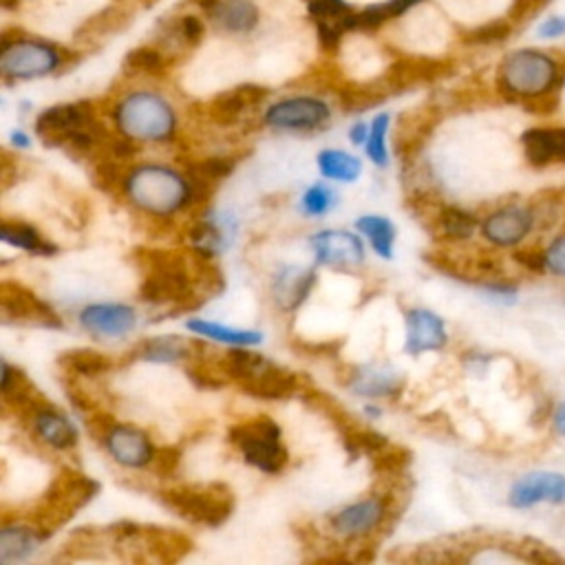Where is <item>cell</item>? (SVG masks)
Masks as SVG:
<instances>
[{"label": "cell", "instance_id": "1", "mask_svg": "<svg viewBox=\"0 0 565 565\" xmlns=\"http://www.w3.org/2000/svg\"><path fill=\"white\" fill-rule=\"evenodd\" d=\"M132 258L143 267V278L139 285V296L148 305H174L168 313L185 311L196 307V300H203L199 294L190 254L177 249H157V247H137Z\"/></svg>", "mask_w": 565, "mask_h": 565}, {"label": "cell", "instance_id": "39", "mask_svg": "<svg viewBox=\"0 0 565 565\" xmlns=\"http://www.w3.org/2000/svg\"><path fill=\"white\" fill-rule=\"evenodd\" d=\"M411 463V450L397 444H384L371 455V468L377 475H399Z\"/></svg>", "mask_w": 565, "mask_h": 565}, {"label": "cell", "instance_id": "14", "mask_svg": "<svg viewBox=\"0 0 565 565\" xmlns=\"http://www.w3.org/2000/svg\"><path fill=\"white\" fill-rule=\"evenodd\" d=\"M309 245L316 254V260L327 267H355L364 260V247L362 241L342 230H324L309 238Z\"/></svg>", "mask_w": 565, "mask_h": 565}, {"label": "cell", "instance_id": "18", "mask_svg": "<svg viewBox=\"0 0 565 565\" xmlns=\"http://www.w3.org/2000/svg\"><path fill=\"white\" fill-rule=\"evenodd\" d=\"M446 344V327L444 320L422 307L406 311V342L404 349L411 355H419L426 351H439Z\"/></svg>", "mask_w": 565, "mask_h": 565}, {"label": "cell", "instance_id": "38", "mask_svg": "<svg viewBox=\"0 0 565 565\" xmlns=\"http://www.w3.org/2000/svg\"><path fill=\"white\" fill-rule=\"evenodd\" d=\"M340 435H342L344 448H347V452H349L351 457H358V455H362V452L373 455V452L380 450L384 444H388V439H386L382 433H377V430H373V428H366V426H360V422H358L355 426L347 428V430L340 433Z\"/></svg>", "mask_w": 565, "mask_h": 565}, {"label": "cell", "instance_id": "27", "mask_svg": "<svg viewBox=\"0 0 565 565\" xmlns=\"http://www.w3.org/2000/svg\"><path fill=\"white\" fill-rule=\"evenodd\" d=\"M40 541H44V534L38 527L4 525L0 532V563L9 565L15 561H24L38 550Z\"/></svg>", "mask_w": 565, "mask_h": 565}, {"label": "cell", "instance_id": "19", "mask_svg": "<svg viewBox=\"0 0 565 565\" xmlns=\"http://www.w3.org/2000/svg\"><path fill=\"white\" fill-rule=\"evenodd\" d=\"M316 285V271L298 265H282L271 278V298L278 309H298Z\"/></svg>", "mask_w": 565, "mask_h": 565}, {"label": "cell", "instance_id": "50", "mask_svg": "<svg viewBox=\"0 0 565 565\" xmlns=\"http://www.w3.org/2000/svg\"><path fill=\"white\" fill-rule=\"evenodd\" d=\"M547 269H552L558 276H565V234L556 236L552 245L545 249Z\"/></svg>", "mask_w": 565, "mask_h": 565}, {"label": "cell", "instance_id": "59", "mask_svg": "<svg viewBox=\"0 0 565 565\" xmlns=\"http://www.w3.org/2000/svg\"><path fill=\"white\" fill-rule=\"evenodd\" d=\"M349 137H351V141L353 143H364L366 141V137H369V126L366 124H355L351 130H349Z\"/></svg>", "mask_w": 565, "mask_h": 565}, {"label": "cell", "instance_id": "46", "mask_svg": "<svg viewBox=\"0 0 565 565\" xmlns=\"http://www.w3.org/2000/svg\"><path fill=\"white\" fill-rule=\"evenodd\" d=\"M150 463H152L154 475H159L163 479H170L179 470L181 450L177 446H159V448H154V457H152Z\"/></svg>", "mask_w": 565, "mask_h": 565}, {"label": "cell", "instance_id": "23", "mask_svg": "<svg viewBox=\"0 0 565 565\" xmlns=\"http://www.w3.org/2000/svg\"><path fill=\"white\" fill-rule=\"evenodd\" d=\"M137 539L146 552L159 563H177L190 554L192 541L170 527H137Z\"/></svg>", "mask_w": 565, "mask_h": 565}, {"label": "cell", "instance_id": "55", "mask_svg": "<svg viewBox=\"0 0 565 565\" xmlns=\"http://www.w3.org/2000/svg\"><path fill=\"white\" fill-rule=\"evenodd\" d=\"M179 33H181V38H183L188 44H196V42L201 40V35H203V24H201L199 18L185 15V18H181V22H179Z\"/></svg>", "mask_w": 565, "mask_h": 565}, {"label": "cell", "instance_id": "10", "mask_svg": "<svg viewBox=\"0 0 565 565\" xmlns=\"http://www.w3.org/2000/svg\"><path fill=\"white\" fill-rule=\"evenodd\" d=\"M62 57L57 49L42 42H4L0 55V71L4 77L13 79H31L46 75L60 66Z\"/></svg>", "mask_w": 565, "mask_h": 565}, {"label": "cell", "instance_id": "58", "mask_svg": "<svg viewBox=\"0 0 565 565\" xmlns=\"http://www.w3.org/2000/svg\"><path fill=\"white\" fill-rule=\"evenodd\" d=\"M66 395H68V399H71L77 408H82V411H90V408H93V402L88 399V395H86L79 386H75V384H68V386H66Z\"/></svg>", "mask_w": 565, "mask_h": 565}, {"label": "cell", "instance_id": "51", "mask_svg": "<svg viewBox=\"0 0 565 565\" xmlns=\"http://www.w3.org/2000/svg\"><path fill=\"white\" fill-rule=\"evenodd\" d=\"M316 29H318V38H320V44H322L324 49H335V46L340 44V38H342V33H344V29H342L340 20H335V22L318 20Z\"/></svg>", "mask_w": 565, "mask_h": 565}, {"label": "cell", "instance_id": "49", "mask_svg": "<svg viewBox=\"0 0 565 565\" xmlns=\"http://www.w3.org/2000/svg\"><path fill=\"white\" fill-rule=\"evenodd\" d=\"M377 102H382V95L375 90H362V88L342 90V104L349 110H364Z\"/></svg>", "mask_w": 565, "mask_h": 565}, {"label": "cell", "instance_id": "30", "mask_svg": "<svg viewBox=\"0 0 565 565\" xmlns=\"http://www.w3.org/2000/svg\"><path fill=\"white\" fill-rule=\"evenodd\" d=\"M188 331L203 335V338H212L225 344H238V347H249V344H260L263 342V333L254 331V329H236V327H225L218 322H210V320H201V318H192L185 322Z\"/></svg>", "mask_w": 565, "mask_h": 565}, {"label": "cell", "instance_id": "34", "mask_svg": "<svg viewBox=\"0 0 565 565\" xmlns=\"http://www.w3.org/2000/svg\"><path fill=\"white\" fill-rule=\"evenodd\" d=\"M433 225L439 230L441 236L450 241H463L477 230V218L459 207H437Z\"/></svg>", "mask_w": 565, "mask_h": 565}, {"label": "cell", "instance_id": "52", "mask_svg": "<svg viewBox=\"0 0 565 565\" xmlns=\"http://www.w3.org/2000/svg\"><path fill=\"white\" fill-rule=\"evenodd\" d=\"M514 258H516V263H521L523 267H527V269H532V271H543V269H547L545 252L536 249L534 245L521 247L519 252H514Z\"/></svg>", "mask_w": 565, "mask_h": 565}, {"label": "cell", "instance_id": "20", "mask_svg": "<svg viewBox=\"0 0 565 565\" xmlns=\"http://www.w3.org/2000/svg\"><path fill=\"white\" fill-rule=\"evenodd\" d=\"M386 514V501L382 497H366L355 501L331 516V527L344 536H360L375 530Z\"/></svg>", "mask_w": 565, "mask_h": 565}, {"label": "cell", "instance_id": "17", "mask_svg": "<svg viewBox=\"0 0 565 565\" xmlns=\"http://www.w3.org/2000/svg\"><path fill=\"white\" fill-rule=\"evenodd\" d=\"M532 225H534V214L527 207L508 205L492 212L483 221L481 232L492 245L510 247L521 243V238L532 230Z\"/></svg>", "mask_w": 565, "mask_h": 565}, {"label": "cell", "instance_id": "15", "mask_svg": "<svg viewBox=\"0 0 565 565\" xmlns=\"http://www.w3.org/2000/svg\"><path fill=\"white\" fill-rule=\"evenodd\" d=\"M79 322L95 338H119L135 329L137 313L121 302H97L82 309Z\"/></svg>", "mask_w": 565, "mask_h": 565}, {"label": "cell", "instance_id": "8", "mask_svg": "<svg viewBox=\"0 0 565 565\" xmlns=\"http://www.w3.org/2000/svg\"><path fill=\"white\" fill-rule=\"evenodd\" d=\"M115 124L121 135L135 141H166L174 135L177 117L163 97L154 93H132L115 108Z\"/></svg>", "mask_w": 565, "mask_h": 565}, {"label": "cell", "instance_id": "53", "mask_svg": "<svg viewBox=\"0 0 565 565\" xmlns=\"http://www.w3.org/2000/svg\"><path fill=\"white\" fill-rule=\"evenodd\" d=\"M117 422L108 415V413H104V411H93L90 413V417H88V433L95 437V439H106L108 437V433L113 430V426H115Z\"/></svg>", "mask_w": 565, "mask_h": 565}, {"label": "cell", "instance_id": "42", "mask_svg": "<svg viewBox=\"0 0 565 565\" xmlns=\"http://www.w3.org/2000/svg\"><path fill=\"white\" fill-rule=\"evenodd\" d=\"M386 130H388V115L380 113L373 117L371 126H369V137L364 141V150L366 157L375 163V166H386Z\"/></svg>", "mask_w": 565, "mask_h": 565}, {"label": "cell", "instance_id": "5", "mask_svg": "<svg viewBox=\"0 0 565 565\" xmlns=\"http://www.w3.org/2000/svg\"><path fill=\"white\" fill-rule=\"evenodd\" d=\"M97 492L99 483L95 479L73 468H62L33 510V525L44 534V539L51 536L57 527L71 521L77 510H82Z\"/></svg>", "mask_w": 565, "mask_h": 565}, {"label": "cell", "instance_id": "21", "mask_svg": "<svg viewBox=\"0 0 565 565\" xmlns=\"http://www.w3.org/2000/svg\"><path fill=\"white\" fill-rule=\"evenodd\" d=\"M521 146L532 166L565 163V126L530 128L521 135Z\"/></svg>", "mask_w": 565, "mask_h": 565}, {"label": "cell", "instance_id": "37", "mask_svg": "<svg viewBox=\"0 0 565 565\" xmlns=\"http://www.w3.org/2000/svg\"><path fill=\"white\" fill-rule=\"evenodd\" d=\"M236 161V157H203L185 166V177L216 185L234 170Z\"/></svg>", "mask_w": 565, "mask_h": 565}, {"label": "cell", "instance_id": "43", "mask_svg": "<svg viewBox=\"0 0 565 565\" xmlns=\"http://www.w3.org/2000/svg\"><path fill=\"white\" fill-rule=\"evenodd\" d=\"M510 33H512V20H492L488 24L475 26L466 35V42L468 44H497V42L508 40Z\"/></svg>", "mask_w": 565, "mask_h": 565}, {"label": "cell", "instance_id": "13", "mask_svg": "<svg viewBox=\"0 0 565 565\" xmlns=\"http://www.w3.org/2000/svg\"><path fill=\"white\" fill-rule=\"evenodd\" d=\"M510 505L530 508L536 503H565V475L552 470L527 472L514 481L508 494Z\"/></svg>", "mask_w": 565, "mask_h": 565}, {"label": "cell", "instance_id": "61", "mask_svg": "<svg viewBox=\"0 0 565 565\" xmlns=\"http://www.w3.org/2000/svg\"><path fill=\"white\" fill-rule=\"evenodd\" d=\"M11 139H13V143H15V146H20V148H26V146H29V137H26L24 132L13 130V132H11Z\"/></svg>", "mask_w": 565, "mask_h": 565}, {"label": "cell", "instance_id": "54", "mask_svg": "<svg viewBox=\"0 0 565 565\" xmlns=\"http://www.w3.org/2000/svg\"><path fill=\"white\" fill-rule=\"evenodd\" d=\"M294 344L300 351L309 353V355H333L342 347V340H327V342H305V340H298Z\"/></svg>", "mask_w": 565, "mask_h": 565}, {"label": "cell", "instance_id": "11", "mask_svg": "<svg viewBox=\"0 0 565 565\" xmlns=\"http://www.w3.org/2000/svg\"><path fill=\"white\" fill-rule=\"evenodd\" d=\"M0 309L7 322H22V324H38V327H53L60 329L62 320L38 294L15 280H2L0 285Z\"/></svg>", "mask_w": 565, "mask_h": 565}, {"label": "cell", "instance_id": "25", "mask_svg": "<svg viewBox=\"0 0 565 565\" xmlns=\"http://www.w3.org/2000/svg\"><path fill=\"white\" fill-rule=\"evenodd\" d=\"M351 391L369 397H386L402 391L404 380L386 366H358L351 371Z\"/></svg>", "mask_w": 565, "mask_h": 565}, {"label": "cell", "instance_id": "16", "mask_svg": "<svg viewBox=\"0 0 565 565\" xmlns=\"http://www.w3.org/2000/svg\"><path fill=\"white\" fill-rule=\"evenodd\" d=\"M104 444L110 457L128 468H143L154 457V446L150 437L130 424H115Z\"/></svg>", "mask_w": 565, "mask_h": 565}, {"label": "cell", "instance_id": "56", "mask_svg": "<svg viewBox=\"0 0 565 565\" xmlns=\"http://www.w3.org/2000/svg\"><path fill=\"white\" fill-rule=\"evenodd\" d=\"M545 2H550V0H512L510 18L512 20H525V18L534 15Z\"/></svg>", "mask_w": 565, "mask_h": 565}, {"label": "cell", "instance_id": "28", "mask_svg": "<svg viewBox=\"0 0 565 565\" xmlns=\"http://www.w3.org/2000/svg\"><path fill=\"white\" fill-rule=\"evenodd\" d=\"M435 126V119L426 117L424 113H411V115H404L399 126H397V132H395V152L399 159H411L419 152L422 143L426 141V137L430 135Z\"/></svg>", "mask_w": 565, "mask_h": 565}, {"label": "cell", "instance_id": "57", "mask_svg": "<svg viewBox=\"0 0 565 565\" xmlns=\"http://www.w3.org/2000/svg\"><path fill=\"white\" fill-rule=\"evenodd\" d=\"M417 2L422 0H384V2H377L384 18L391 20V18H397V15H404L408 9H413Z\"/></svg>", "mask_w": 565, "mask_h": 565}, {"label": "cell", "instance_id": "24", "mask_svg": "<svg viewBox=\"0 0 565 565\" xmlns=\"http://www.w3.org/2000/svg\"><path fill=\"white\" fill-rule=\"evenodd\" d=\"M201 7L227 33H245L258 24V9L252 0H201Z\"/></svg>", "mask_w": 565, "mask_h": 565}, {"label": "cell", "instance_id": "4", "mask_svg": "<svg viewBox=\"0 0 565 565\" xmlns=\"http://www.w3.org/2000/svg\"><path fill=\"white\" fill-rule=\"evenodd\" d=\"M221 364L232 382L260 399H287L300 388L298 377L289 369L249 349H230L221 358Z\"/></svg>", "mask_w": 565, "mask_h": 565}, {"label": "cell", "instance_id": "41", "mask_svg": "<svg viewBox=\"0 0 565 565\" xmlns=\"http://www.w3.org/2000/svg\"><path fill=\"white\" fill-rule=\"evenodd\" d=\"M190 241H192L194 249H199V252H203L207 256H214V254H218L225 247L227 236L221 230V225H216L212 221H201V223L192 225Z\"/></svg>", "mask_w": 565, "mask_h": 565}, {"label": "cell", "instance_id": "45", "mask_svg": "<svg viewBox=\"0 0 565 565\" xmlns=\"http://www.w3.org/2000/svg\"><path fill=\"white\" fill-rule=\"evenodd\" d=\"M126 66L132 71H141V73H159V71H163V57L154 49L139 46L126 55Z\"/></svg>", "mask_w": 565, "mask_h": 565}, {"label": "cell", "instance_id": "47", "mask_svg": "<svg viewBox=\"0 0 565 565\" xmlns=\"http://www.w3.org/2000/svg\"><path fill=\"white\" fill-rule=\"evenodd\" d=\"M536 38L545 42H556L565 38V13H550L536 26Z\"/></svg>", "mask_w": 565, "mask_h": 565}, {"label": "cell", "instance_id": "26", "mask_svg": "<svg viewBox=\"0 0 565 565\" xmlns=\"http://www.w3.org/2000/svg\"><path fill=\"white\" fill-rule=\"evenodd\" d=\"M33 426L38 437L57 450H66L77 444L75 426L68 422V417H64L49 404L33 415Z\"/></svg>", "mask_w": 565, "mask_h": 565}, {"label": "cell", "instance_id": "12", "mask_svg": "<svg viewBox=\"0 0 565 565\" xmlns=\"http://www.w3.org/2000/svg\"><path fill=\"white\" fill-rule=\"evenodd\" d=\"M331 110L316 97H289L276 102L265 113V124L282 130H311L327 124Z\"/></svg>", "mask_w": 565, "mask_h": 565}, {"label": "cell", "instance_id": "22", "mask_svg": "<svg viewBox=\"0 0 565 565\" xmlns=\"http://www.w3.org/2000/svg\"><path fill=\"white\" fill-rule=\"evenodd\" d=\"M267 97V88L256 84H241L221 95H216L210 104V117L218 126H232L238 121L245 108L260 104Z\"/></svg>", "mask_w": 565, "mask_h": 565}, {"label": "cell", "instance_id": "35", "mask_svg": "<svg viewBox=\"0 0 565 565\" xmlns=\"http://www.w3.org/2000/svg\"><path fill=\"white\" fill-rule=\"evenodd\" d=\"M188 342L177 335H157L148 338L137 347V355L148 362H177L188 358Z\"/></svg>", "mask_w": 565, "mask_h": 565}, {"label": "cell", "instance_id": "2", "mask_svg": "<svg viewBox=\"0 0 565 565\" xmlns=\"http://www.w3.org/2000/svg\"><path fill=\"white\" fill-rule=\"evenodd\" d=\"M563 79L558 57L543 49L523 46L510 51L499 64V88L512 99L536 102L550 97Z\"/></svg>", "mask_w": 565, "mask_h": 565}, {"label": "cell", "instance_id": "33", "mask_svg": "<svg viewBox=\"0 0 565 565\" xmlns=\"http://www.w3.org/2000/svg\"><path fill=\"white\" fill-rule=\"evenodd\" d=\"M57 364L68 371V373H77V375H102L106 371H110L113 362L110 358H106L104 353L95 351V349H73V351H64L57 358Z\"/></svg>", "mask_w": 565, "mask_h": 565}, {"label": "cell", "instance_id": "29", "mask_svg": "<svg viewBox=\"0 0 565 565\" xmlns=\"http://www.w3.org/2000/svg\"><path fill=\"white\" fill-rule=\"evenodd\" d=\"M0 238L13 247H20L29 254L38 256H51L57 252L53 243H49L33 225L22 221H2L0 225Z\"/></svg>", "mask_w": 565, "mask_h": 565}, {"label": "cell", "instance_id": "36", "mask_svg": "<svg viewBox=\"0 0 565 565\" xmlns=\"http://www.w3.org/2000/svg\"><path fill=\"white\" fill-rule=\"evenodd\" d=\"M441 73V64L435 60H422V62H397L388 71V82L393 86H411L422 79H433Z\"/></svg>", "mask_w": 565, "mask_h": 565}, {"label": "cell", "instance_id": "3", "mask_svg": "<svg viewBox=\"0 0 565 565\" xmlns=\"http://www.w3.org/2000/svg\"><path fill=\"white\" fill-rule=\"evenodd\" d=\"M124 192L137 210L152 216H170L188 205L190 199L188 179L157 163H141L128 170Z\"/></svg>", "mask_w": 565, "mask_h": 565}, {"label": "cell", "instance_id": "31", "mask_svg": "<svg viewBox=\"0 0 565 565\" xmlns=\"http://www.w3.org/2000/svg\"><path fill=\"white\" fill-rule=\"evenodd\" d=\"M318 168L322 172V177L333 179V181H344L351 183L360 177L362 172V161L344 150H333L327 148L318 154Z\"/></svg>", "mask_w": 565, "mask_h": 565}, {"label": "cell", "instance_id": "44", "mask_svg": "<svg viewBox=\"0 0 565 565\" xmlns=\"http://www.w3.org/2000/svg\"><path fill=\"white\" fill-rule=\"evenodd\" d=\"M333 203H335V194L320 183L307 188V192L302 194V210L309 216L324 214L329 207H333Z\"/></svg>", "mask_w": 565, "mask_h": 565}, {"label": "cell", "instance_id": "9", "mask_svg": "<svg viewBox=\"0 0 565 565\" xmlns=\"http://www.w3.org/2000/svg\"><path fill=\"white\" fill-rule=\"evenodd\" d=\"M227 439L243 452L249 466L263 472L274 475L287 466L289 455L280 441V426L267 415L234 424L227 430Z\"/></svg>", "mask_w": 565, "mask_h": 565}, {"label": "cell", "instance_id": "6", "mask_svg": "<svg viewBox=\"0 0 565 565\" xmlns=\"http://www.w3.org/2000/svg\"><path fill=\"white\" fill-rule=\"evenodd\" d=\"M35 135L46 146H68L73 152H88L104 141V128L86 104H57L35 119Z\"/></svg>", "mask_w": 565, "mask_h": 565}, {"label": "cell", "instance_id": "32", "mask_svg": "<svg viewBox=\"0 0 565 565\" xmlns=\"http://www.w3.org/2000/svg\"><path fill=\"white\" fill-rule=\"evenodd\" d=\"M355 227L371 241V247L380 258L393 256V241H395L393 221L377 214H364L355 221Z\"/></svg>", "mask_w": 565, "mask_h": 565}, {"label": "cell", "instance_id": "7", "mask_svg": "<svg viewBox=\"0 0 565 565\" xmlns=\"http://www.w3.org/2000/svg\"><path fill=\"white\" fill-rule=\"evenodd\" d=\"M159 499L174 514L190 523L216 527L223 525L234 510V492L225 483H183L166 488Z\"/></svg>", "mask_w": 565, "mask_h": 565}, {"label": "cell", "instance_id": "48", "mask_svg": "<svg viewBox=\"0 0 565 565\" xmlns=\"http://www.w3.org/2000/svg\"><path fill=\"white\" fill-rule=\"evenodd\" d=\"M309 13L318 20H329V18L340 20L349 13V4L344 0H311Z\"/></svg>", "mask_w": 565, "mask_h": 565}, {"label": "cell", "instance_id": "40", "mask_svg": "<svg viewBox=\"0 0 565 565\" xmlns=\"http://www.w3.org/2000/svg\"><path fill=\"white\" fill-rule=\"evenodd\" d=\"M185 373L188 377L199 386V388H221L225 386L230 380L227 371L223 369L221 360L218 362H210V360H196V362H190L185 366Z\"/></svg>", "mask_w": 565, "mask_h": 565}, {"label": "cell", "instance_id": "60", "mask_svg": "<svg viewBox=\"0 0 565 565\" xmlns=\"http://www.w3.org/2000/svg\"><path fill=\"white\" fill-rule=\"evenodd\" d=\"M554 428L565 437V402H561L554 413Z\"/></svg>", "mask_w": 565, "mask_h": 565}]
</instances>
